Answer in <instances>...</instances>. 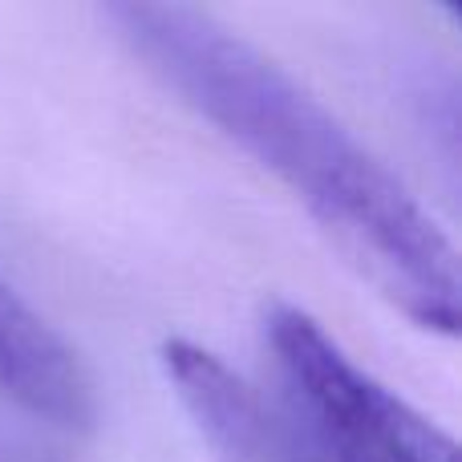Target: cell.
I'll return each instance as SVG.
<instances>
[{
	"label": "cell",
	"instance_id": "6da1fadb",
	"mask_svg": "<svg viewBox=\"0 0 462 462\" xmlns=\"http://www.w3.org/2000/svg\"><path fill=\"white\" fill-rule=\"evenodd\" d=\"M134 57L231 146L263 167L341 260L434 333L458 328V260L398 175L284 65L187 5H114Z\"/></svg>",
	"mask_w": 462,
	"mask_h": 462
},
{
	"label": "cell",
	"instance_id": "5b68a950",
	"mask_svg": "<svg viewBox=\"0 0 462 462\" xmlns=\"http://www.w3.org/2000/svg\"><path fill=\"white\" fill-rule=\"evenodd\" d=\"M0 462H13V458H8V455H5V450H0Z\"/></svg>",
	"mask_w": 462,
	"mask_h": 462
},
{
	"label": "cell",
	"instance_id": "3957f363",
	"mask_svg": "<svg viewBox=\"0 0 462 462\" xmlns=\"http://www.w3.org/2000/svg\"><path fill=\"white\" fill-rule=\"evenodd\" d=\"M162 369L219 462H325L284 406L260 398L236 369L191 341L162 345Z\"/></svg>",
	"mask_w": 462,
	"mask_h": 462
},
{
	"label": "cell",
	"instance_id": "277c9868",
	"mask_svg": "<svg viewBox=\"0 0 462 462\" xmlns=\"http://www.w3.org/2000/svg\"><path fill=\"white\" fill-rule=\"evenodd\" d=\"M0 402L57 430L94 422V385L78 353L8 280H0Z\"/></svg>",
	"mask_w": 462,
	"mask_h": 462
},
{
	"label": "cell",
	"instance_id": "7a4b0ae2",
	"mask_svg": "<svg viewBox=\"0 0 462 462\" xmlns=\"http://www.w3.org/2000/svg\"><path fill=\"white\" fill-rule=\"evenodd\" d=\"M263 341L284 385V410L325 462H458L442 426L377 382L296 304H276Z\"/></svg>",
	"mask_w": 462,
	"mask_h": 462
}]
</instances>
